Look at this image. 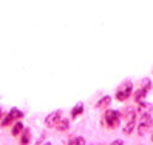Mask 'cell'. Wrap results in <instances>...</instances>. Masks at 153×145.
Returning a JSON list of instances; mask_svg holds the SVG:
<instances>
[{
    "label": "cell",
    "mask_w": 153,
    "mask_h": 145,
    "mask_svg": "<svg viewBox=\"0 0 153 145\" xmlns=\"http://www.w3.org/2000/svg\"><path fill=\"white\" fill-rule=\"evenodd\" d=\"M105 122L110 128H116L121 122V113L118 110H107L105 111Z\"/></svg>",
    "instance_id": "1"
},
{
    "label": "cell",
    "mask_w": 153,
    "mask_h": 145,
    "mask_svg": "<svg viewBox=\"0 0 153 145\" xmlns=\"http://www.w3.org/2000/svg\"><path fill=\"white\" fill-rule=\"evenodd\" d=\"M131 93H133V85H131L130 80H127V82H124L122 87H119L118 93H116V99H118L119 102H124L130 97Z\"/></svg>",
    "instance_id": "2"
},
{
    "label": "cell",
    "mask_w": 153,
    "mask_h": 145,
    "mask_svg": "<svg viewBox=\"0 0 153 145\" xmlns=\"http://www.w3.org/2000/svg\"><path fill=\"white\" fill-rule=\"evenodd\" d=\"M153 125V121H152V116L150 114H144L142 117H141V122H139V125H138V134L139 136H142L144 133H146L150 127Z\"/></svg>",
    "instance_id": "3"
},
{
    "label": "cell",
    "mask_w": 153,
    "mask_h": 145,
    "mask_svg": "<svg viewBox=\"0 0 153 145\" xmlns=\"http://www.w3.org/2000/svg\"><path fill=\"white\" fill-rule=\"evenodd\" d=\"M22 116H23V114H22V111H20V110H17V108H13V110L5 116V119H3L2 122H0V125H2V127H8V125H10V124L13 122L14 117H22Z\"/></svg>",
    "instance_id": "4"
},
{
    "label": "cell",
    "mask_w": 153,
    "mask_h": 145,
    "mask_svg": "<svg viewBox=\"0 0 153 145\" xmlns=\"http://www.w3.org/2000/svg\"><path fill=\"white\" fill-rule=\"evenodd\" d=\"M62 111L60 110H56V111H53L47 119H45V124H47V127H56L59 124V121L62 119Z\"/></svg>",
    "instance_id": "5"
},
{
    "label": "cell",
    "mask_w": 153,
    "mask_h": 145,
    "mask_svg": "<svg viewBox=\"0 0 153 145\" xmlns=\"http://www.w3.org/2000/svg\"><path fill=\"white\" fill-rule=\"evenodd\" d=\"M149 90H150V80L147 79L146 82H144L142 88L139 90V91H138L136 94H134V101H136V102H141V101H142V97H146V96H147Z\"/></svg>",
    "instance_id": "6"
},
{
    "label": "cell",
    "mask_w": 153,
    "mask_h": 145,
    "mask_svg": "<svg viewBox=\"0 0 153 145\" xmlns=\"http://www.w3.org/2000/svg\"><path fill=\"white\" fill-rule=\"evenodd\" d=\"M134 125H136V113L131 111L130 116H128V122H127V125L124 127L122 131H124L125 134H130V133L133 131V128H134Z\"/></svg>",
    "instance_id": "7"
},
{
    "label": "cell",
    "mask_w": 153,
    "mask_h": 145,
    "mask_svg": "<svg viewBox=\"0 0 153 145\" xmlns=\"http://www.w3.org/2000/svg\"><path fill=\"white\" fill-rule=\"evenodd\" d=\"M23 134L20 136V141H19V144L20 145H28L30 144V139H31V134H30V130L28 128H23V131H22Z\"/></svg>",
    "instance_id": "8"
},
{
    "label": "cell",
    "mask_w": 153,
    "mask_h": 145,
    "mask_svg": "<svg viewBox=\"0 0 153 145\" xmlns=\"http://www.w3.org/2000/svg\"><path fill=\"white\" fill-rule=\"evenodd\" d=\"M152 110V105L150 104H144V102H139V107H138V113L139 114H149Z\"/></svg>",
    "instance_id": "9"
},
{
    "label": "cell",
    "mask_w": 153,
    "mask_h": 145,
    "mask_svg": "<svg viewBox=\"0 0 153 145\" xmlns=\"http://www.w3.org/2000/svg\"><path fill=\"white\" fill-rule=\"evenodd\" d=\"M110 102H111V97H110V96H104L101 101L96 104V108H105V107L110 105Z\"/></svg>",
    "instance_id": "10"
},
{
    "label": "cell",
    "mask_w": 153,
    "mask_h": 145,
    "mask_svg": "<svg viewBox=\"0 0 153 145\" xmlns=\"http://www.w3.org/2000/svg\"><path fill=\"white\" fill-rule=\"evenodd\" d=\"M82 111H84V105H82V104H77V105L73 108V110H71V117L74 119V117H77Z\"/></svg>",
    "instance_id": "11"
},
{
    "label": "cell",
    "mask_w": 153,
    "mask_h": 145,
    "mask_svg": "<svg viewBox=\"0 0 153 145\" xmlns=\"http://www.w3.org/2000/svg\"><path fill=\"white\" fill-rule=\"evenodd\" d=\"M23 131V124L22 122H17V124H14V127H13V136H19L20 133Z\"/></svg>",
    "instance_id": "12"
},
{
    "label": "cell",
    "mask_w": 153,
    "mask_h": 145,
    "mask_svg": "<svg viewBox=\"0 0 153 145\" xmlns=\"http://www.w3.org/2000/svg\"><path fill=\"white\" fill-rule=\"evenodd\" d=\"M56 128L60 130V131H67L68 130V119H60L59 124L56 125Z\"/></svg>",
    "instance_id": "13"
},
{
    "label": "cell",
    "mask_w": 153,
    "mask_h": 145,
    "mask_svg": "<svg viewBox=\"0 0 153 145\" xmlns=\"http://www.w3.org/2000/svg\"><path fill=\"white\" fill-rule=\"evenodd\" d=\"M68 145H85V139L80 138V136H77V138H73L68 141Z\"/></svg>",
    "instance_id": "14"
},
{
    "label": "cell",
    "mask_w": 153,
    "mask_h": 145,
    "mask_svg": "<svg viewBox=\"0 0 153 145\" xmlns=\"http://www.w3.org/2000/svg\"><path fill=\"white\" fill-rule=\"evenodd\" d=\"M110 145H124V142H122L121 139H116V141H113Z\"/></svg>",
    "instance_id": "15"
},
{
    "label": "cell",
    "mask_w": 153,
    "mask_h": 145,
    "mask_svg": "<svg viewBox=\"0 0 153 145\" xmlns=\"http://www.w3.org/2000/svg\"><path fill=\"white\" fill-rule=\"evenodd\" d=\"M2 117H3V113H2V108H0V121H2Z\"/></svg>",
    "instance_id": "16"
},
{
    "label": "cell",
    "mask_w": 153,
    "mask_h": 145,
    "mask_svg": "<svg viewBox=\"0 0 153 145\" xmlns=\"http://www.w3.org/2000/svg\"><path fill=\"white\" fill-rule=\"evenodd\" d=\"M45 145H51V144H50V142H47V144H45Z\"/></svg>",
    "instance_id": "17"
},
{
    "label": "cell",
    "mask_w": 153,
    "mask_h": 145,
    "mask_svg": "<svg viewBox=\"0 0 153 145\" xmlns=\"http://www.w3.org/2000/svg\"><path fill=\"white\" fill-rule=\"evenodd\" d=\"M152 142H153V136H152Z\"/></svg>",
    "instance_id": "18"
}]
</instances>
